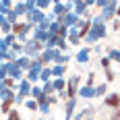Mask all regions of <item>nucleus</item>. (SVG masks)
<instances>
[{
  "label": "nucleus",
  "instance_id": "nucleus-5",
  "mask_svg": "<svg viewBox=\"0 0 120 120\" xmlns=\"http://www.w3.org/2000/svg\"><path fill=\"white\" fill-rule=\"evenodd\" d=\"M106 77H108V83H112V81H114V72H112V71L106 72Z\"/></svg>",
  "mask_w": 120,
  "mask_h": 120
},
{
  "label": "nucleus",
  "instance_id": "nucleus-6",
  "mask_svg": "<svg viewBox=\"0 0 120 120\" xmlns=\"http://www.w3.org/2000/svg\"><path fill=\"white\" fill-rule=\"evenodd\" d=\"M101 66H104V68H110V60L104 58V60H101Z\"/></svg>",
  "mask_w": 120,
  "mask_h": 120
},
{
  "label": "nucleus",
  "instance_id": "nucleus-7",
  "mask_svg": "<svg viewBox=\"0 0 120 120\" xmlns=\"http://www.w3.org/2000/svg\"><path fill=\"white\" fill-rule=\"evenodd\" d=\"M112 58H116V60H120V52H112Z\"/></svg>",
  "mask_w": 120,
  "mask_h": 120
},
{
  "label": "nucleus",
  "instance_id": "nucleus-1",
  "mask_svg": "<svg viewBox=\"0 0 120 120\" xmlns=\"http://www.w3.org/2000/svg\"><path fill=\"white\" fill-rule=\"evenodd\" d=\"M104 104L108 106V108H114V110H120V93H110L106 99H104Z\"/></svg>",
  "mask_w": 120,
  "mask_h": 120
},
{
  "label": "nucleus",
  "instance_id": "nucleus-2",
  "mask_svg": "<svg viewBox=\"0 0 120 120\" xmlns=\"http://www.w3.org/2000/svg\"><path fill=\"white\" fill-rule=\"evenodd\" d=\"M25 31H27V25H23V23L15 25V33H19V35H23Z\"/></svg>",
  "mask_w": 120,
  "mask_h": 120
},
{
  "label": "nucleus",
  "instance_id": "nucleus-3",
  "mask_svg": "<svg viewBox=\"0 0 120 120\" xmlns=\"http://www.w3.org/2000/svg\"><path fill=\"white\" fill-rule=\"evenodd\" d=\"M8 120H21V116H19V112L15 110V112H11V116H8Z\"/></svg>",
  "mask_w": 120,
  "mask_h": 120
},
{
  "label": "nucleus",
  "instance_id": "nucleus-8",
  "mask_svg": "<svg viewBox=\"0 0 120 120\" xmlns=\"http://www.w3.org/2000/svg\"><path fill=\"white\" fill-rule=\"evenodd\" d=\"M118 17H120V8H118Z\"/></svg>",
  "mask_w": 120,
  "mask_h": 120
},
{
  "label": "nucleus",
  "instance_id": "nucleus-4",
  "mask_svg": "<svg viewBox=\"0 0 120 120\" xmlns=\"http://www.w3.org/2000/svg\"><path fill=\"white\" fill-rule=\"evenodd\" d=\"M110 120H120V110H114V112H112V118Z\"/></svg>",
  "mask_w": 120,
  "mask_h": 120
}]
</instances>
